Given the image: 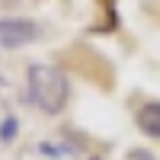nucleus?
Masks as SVG:
<instances>
[{
  "instance_id": "1",
  "label": "nucleus",
  "mask_w": 160,
  "mask_h": 160,
  "mask_svg": "<svg viewBox=\"0 0 160 160\" xmlns=\"http://www.w3.org/2000/svg\"><path fill=\"white\" fill-rule=\"evenodd\" d=\"M26 80H29V99L42 112L58 115L64 106H68L71 83H68V77H64V71L51 68V64H29Z\"/></svg>"
},
{
  "instance_id": "2",
  "label": "nucleus",
  "mask_w": 160,
  "mask_h": 160,
  "mask_svg": "<svg viewBox=\"0 0 160 160\" xmlns=\"http://www.w3.org/2000/svg\"><path fill=\"white\" fill-rule=\"evenodd\" d=\"M35 22L32 19H19V16H7L0 19V45L3 48H22L35 38Z\"/></svg>"
},
{
  "instance_id": "3",
  "label": "nucleus",
  "mask_w": 160,
  "mask_h": 160,
  "mask_svg": "<svg viewBox=\"0 0 160 160\" xmlns=\"http://www.w3.org/2000/svg\"><path fill=\"white\" fill-rule=\"evenodd\" d=\"M138 128L148 138H157L160 141V102H144L138 109Z\"/></svg>"
},
{
  "instance_id": "4",
  "label": "nucleus",
  "mask_w": 160,
  "mask_h": 160,
  "mask_svg": "<svg viewBox=\"0 0 160 160\" xmlns=\"http://www.w3.org/2000/svg\"><path fill=\"white\" fill-rule=\"evenodd\" d=\"M16 135H19V122H16V115H7L3 122H0V141H16Z\"/></svg>"
},
{
  "instance_id": "5",
  "label": "nucleus",
  "mask_w": 160,
  "mask_h": 160,
  "mask_svg": "<svg viewBox=\"0 0 160 160\" xmlns=\"http://www.w3.org/2000/svg\"><path fill=\"white\" fill-rule=\"evenodd\" d=\"M128 160H157V157H154L148 148H131V151H128Z\"/></svg>"
}]
</instances>
